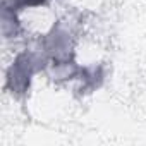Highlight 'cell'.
<instances>
[{
  "instance_id": "obj_1",
  "label": "cell",
  "mask_w": 146,
  "mask_h": 146,
  "mask_svg": "<svg viewBox=\"0 0 146 146\" xmlns=\"http://www.w3.org/2000/svg\"><path fill=\"white\" fill-rule=\"evenodd\" d=\"M41 2H43V0H14V4L19 5V7H24V5H38Z\"/></svg>"
}]
</instances>
